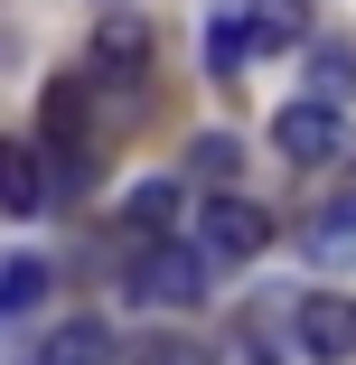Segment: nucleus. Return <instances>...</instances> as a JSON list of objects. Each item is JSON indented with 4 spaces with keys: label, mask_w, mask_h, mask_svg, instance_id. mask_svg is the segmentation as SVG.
<instances>
[{
    "label": "nucleus",
    "mask_w": 356,
    "mask_h": 365,
    "mask_svg": "<svg viewBox=\"0 0 356 365\" xmlns=\"http://www.w3.org/2000/svg\"><path fill=\"white\" fill-rule=\"evenodd\" d=\"M310 253H356V215L347 206H328L319 225H310Z\"/></svg>",
    "instance_id": "2eb2a0df"
},
{
    "label": "nucleus",
    "mask_w": 356,
    "mask_h": 365,
    "mask_svg": "<svg viewBox=\"0 0 356 365\" xmlns=\"http://www.w3.org/2000/svg\"><path fill=\"white\" fill-rule=\"evenodd\" d=\"M47 300V262H10V281H0V319H19Z\"/></svg>",
    "instance_id": "ddd939ff"
},
{
    "label": "nucleus",
    "mask_w": 356,
    "mask_h": 365,
    "mask_svg": "<svg viewBox=\"0 0 356 365\" xmlns=\"http://www.w3.org/2000/svg\"><path fill=\"white\" fill-rule=\"evenodd\" d=\"M94 56H103V66H141V56H151V29H141V19H103Z\"/></svg>",
    "instance_id": "f8f14e48"
},
{
    "label": "nucleus",
    "mask_w": 356,
    "mask_h": 365,
    "mask_svg": "<svg viewBox=\"0 0 356 365\" xmlns=\"http://www.w3.org/2000/svg\"><path fill=\"white\" fill-rule=\"evenodd\" d=\"M300 356L310 365H347L356 356V300L347 290H310L300 300Z\"/></svg>",
    "instance_id": "20e7f679"
},
{
    "label": "nucleus",
    "mask_w": 356,
    "mask_h": 365,
    "mask_svg": "<svg viewBox=\"0 0 356 365\" xmlns=\"http://www.w3.org/2000/svg\"><path fill=\"white\" fill-rule=\"evenodd\" d=\"M244 47H300L310 38V0H244Z\"/></svg>",
    "instance_id": "39448f33"
},
{
    "label": "nucleus",
    "mask_w": 356,
    "mask_h": 365,
    "mask_svg": "<svg viewBox=\"0 0 356 365\" xmlns=\"http://www.w3.org/2000/svg\"><path fill=\"white\" fill-rule=\"evenodd\" d=\"M122 365H216V356H206L197 337H131Z\"/></svg>",
    "instance_id": "9d476101"
},
{
    "label": "nucleus",
    "mask_w": 356,
    "mask_h": 365,
    "mask_svg": "<svg viewBox=\"0 0 356 365\" xmlns=\"http://www.w3.org/2000/svg\"><path fill=\"white\" fill-rule=\"evenodd\" d=\"M122 215H131L141 235H169V225H178V178H151V187H131V206H122Z\"/></svg>",
    "instance_id": "1a4fd4ad"
},
{
    "label": "nucleus",
    "mask_w": 356,
    "mask_h": 365,
    "mask_svg": "<svg viewBox=\"0 0 356 365\" xmlns=\"http://www.w3.org/2000/svg\"><path fill=\"white\" fill-rule=\"evenodd\" d=\"M0 206H10V215H38L47 206V169H38L29 140H0Z\"/></svg>",
    "instance_id": "423d86ee"
},
{
    "label": "nucleus",
    "mask_w": 356,
    "mask_h": 365,
    "mask_svg": "<svg viewBox=\"0 0 356 365\" xmlns=\"http://www.w3.org/2000/svg\"><path fill=\"white\" fill-rule=\"evenodd\" d=\"M337 206H347V215H356V169H347V197H337Z\"/></svg>",
    "instance_id": "f3484780"
},
{
    "label": "nucleus",
    "mask_w": 356,
    "mask_h": 365,
    "mask_svg": "<svg viewBox=\"0 0 356 365\" xmlns=\"http://www.w3.org/2000/svg\"><path fill=\"white\" fill-rule=\"evenodd\" d=\"M272 150H281V160H300V169H319V160H347V103H319V94H300L291 113L272 122Z\"/></svg>",
    "instance_id": "f03ea898"
},
{
    "label": "nucleus",
    "mask_w": 356,
    "mask_h": 365,
    "mask_svg": "<svg viewBox=\"0 0 356 365\" xmlns=\"http://www.w3.org/2000/svg\"><path fill=\"white\" fill-rule=\"evenodd\" d=\"M47 365H122V346H113V328L76 319V328H56V337H47Z\"/></svg>",
    "instance_id": "0eeeda50"
},
{
    "label": "nucleus",
    "mask_w": 356,
    "mask_h": 365,
    "mask_svg": "<svg viewBox=\"0 0 356 365\" xmlns=\"http://www.w3.org/2000/svg\"><path fill=\"white\" fill-rule=\"evenodd\" d=\"M206 272H216V262L197 253V235H151L131 253V300L141 309H197L206 300Z\"/></svg>",
    "instance_id": "f257e3e1"
},
{
    "label": "nucleus",
    "mask_w": 356,
    "mask_h": 365,
    "mask_svg": "<svg viewBox=\"0 0 356 365\" xmlns=\"http://www.w3.org/2000/svg\"><path fill=\"white\" fill-rule=\"evenodd\" d=\"M244 356H253V365H281V328H272V309H244Z\"/></svg>",
    "instance_id": "dca6fc26"
},
{
    "label": "nucleus",
    "mask_w": 356,
    "mask_h": 365,
    "mask_svg": "<svg viewBox=\"0 0 356 365\" xmlns=\"http://www.w3.org/2000/svg\"><path fill=\"white\" fill-rule=\"evenodd\" d=\"M197 244H206V262H253L272 244V215L253 197H216V206L197 215Z\"/></svg>",
    "instance_id": "7ed1b4c3"
},
{
    "label": "nucleus",
    "mask_w": 356,
    "mask_h": 365,
    "mask_svg": "<svg viewBox=\"0 0 356 365\" xmlns=\"http://www.w3.org/2000/svg\"><path fill=\"white\" fill-rule=\"evenodd\" d=\"M188 169H197L206 187H225V178H235V140H225V131H206L197 150H188Z\"/></svg>",
    "instance_id": "4468645a"
},
{
    "label": "nucleus",
    "mask_w": 356,
    "mask_h": 365,
    "mask_svg": "<svg viewBox=\"0 0 356 365\" xmlns=\"http://www.w3.org/2000/svg\"><path fill=\"white\" fill-rule=\"evenodd\" d=\"M310 94L319 103H347L356 94V47H310Z\"/></svg>",
    "instance_id": "6e6552de"
},
{
    "label": "nucleus",
    "mask_w": 356,
    "mask_h": 365,
    "mask_svg": "<svg viewBox=\"0 0 356 365\" xmlns=\"http://www.w3.org/2000/svg\"><path fill=\"white\" fill-rule=\"evenodd\" d=\"M47 140H85V85H47Z\"/></svg>",
    "instance_id": "9b49d317"
}]
</instances>
